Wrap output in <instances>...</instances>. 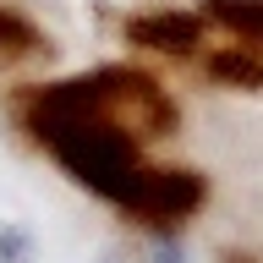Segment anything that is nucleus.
I'll list each match as a JSON object with an SVG mask.
<instances>
[{
	"mask_svg": "<svg viewBox=\"0 0 263 263\" xmlns=\"http://www.w3.org/2000/svg\"><path fill=\"white\" fill-rule=\"evenodd\" d=\"M203 71H209L219 88L258 93L263 88V49H252V44H214L209 55H203Z\"/></svg>",
	"mask_w": 263,
	"mask_h": 263,
	"instance_id": "3",
	"label": "nucleus"
},
{
	"mask_svg": "<svg viewBox=\"0 0 263 263\" xmlns=\"http://www.w3.org/2000/svg\"><path fill=\"white\" fill-rule=\"evenodd\" d=\"M203 203H209V181L197 176V170H181V164H148L143 192L132 197L126 219H137V225H148V230H176V225H186Z\"/></svg>",
	"mask_w": 263,
	"mask_h": 263,
	"instance_id": "1",
	"label": "nucleus"
},
{
	"mask_svg": "<svg viewBox=\"0 0 263 263\" xmlns=\"http://www.w3.org/2000/svg\"><path fill=\"white\" fill-rule=\"evenodd\" d=\"M33 55H49V39L33 28L22 11L0 6V66H22V61H33Z\"/></svg>",
	"mask_w": 263,
	"mask_h": 263,
	"instance_id": "4",
	"label": "nucleus"
},
{
	"mask_svg": "<svg viewBox=\"0 0 263 263\" xmlns=\"http://www.w3.org/2000/svg\"><path fill=\"white\" fill-rule=\"evenodd\" d=\"M154 263H186V258H181L176 241H159V247H154Z\"/></svg>",
	"mask_w": 263,
	"mask_h": 263,
	"instance_id": "6",
	"label": "nucleus"
},
{
	"mask_svg": "<svg viewBox=\"0 0 263 263\" xmlns=\"http://www.w3.org/2000/svg\"><path fill=\"white\" fill-rule=\"evenodd\" d=\"M33 258V241H28V230H16V225H0V263H28Z\"/></svg>",
	"mask_w": 263,
	"mask_h": 263,
	"instance_id": "5",
	"label": "nucleus"
},
{
	"mask_svg": "<svg viewBox=\"0 0 263 263\" xmlns=\"http://www.w3.org/2000/svg\"><path fill=\"white\" fill-rule=\"evenodd\" d=\"M126 39L132 44L154 49V55H181V61H192L197 49L209 44V22H203V11H143L126 22Z\"/></svg>",
	"mask_w": 263,
	"mask_h": 263,
	"instance_id": "2",
	"label": "nucleus"
}]
</instances>
